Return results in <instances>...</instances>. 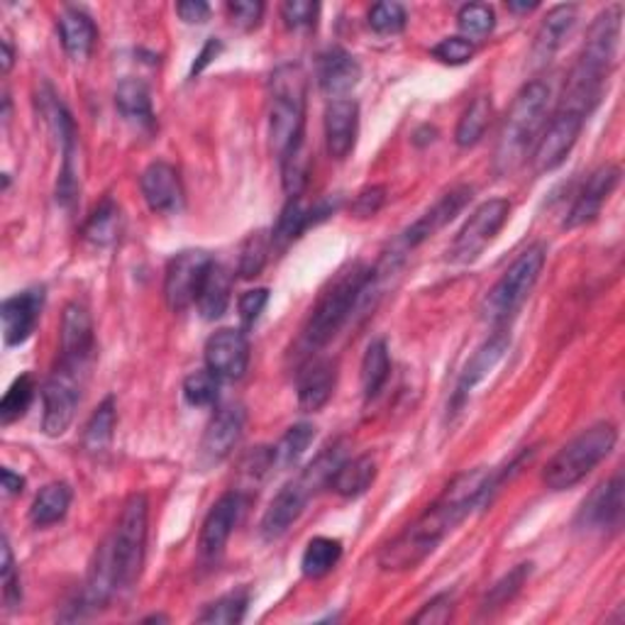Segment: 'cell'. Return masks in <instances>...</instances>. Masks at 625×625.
<instances>
[{
  "mask_svg": "<svg viewBox=\"0 0 625 625\" xmlns=\"http://www.w3.org/2000/svg\"><path fill=\"white\" fill-rule=\"evenodd\" d=\"M491 491H496V477L491 469L479 467L455 477L445 487L443 496L418 521L381 547L379 567L383 572H409L425 562L455 531V525L462 523L475 509L484 506Z\"/></svg>",
  "mask_w": 625,
  "mask_h": 625,
  "instance_id": "1",
  "label": "cell"
},
{
  "mask_svg": "<svg viewBox=\"0 0 625 625\" xmlns=\"http://www.w3.org/2000/svg\"><path fill=\"white\" fill-rule=\"evenodd\" d=\"M621 27H623L621 5L606 8L594 20V25L589 27L584 49L579 54V62L574 64L572 74H569L559 111H572L584 118L594 111L603 91V81L609 79L613 64L618 59Z\"/></svg>",
  "mask_w": 625,
  "mask_h": 625,
  "instance_id": "2",
  "label": "cell"
},
{
  "mask_svg": "<svg viewBox=\"0 0 625 625\" xmlns=\"http://www.w3.org/2000/svg\"><path fill=\"white\" fill-rule=\"evenodd\" d=\"M547 103H550V86L543 81H531L515 96L499 133L496 155H493V167L503 177L518 169L528 159V152L537 142V135H540V127L545 123Z\"/></svg>",
  "mask_w": 625,
  "mask_h": 625,
  "instance_id": "3",
  "label": "cell"
},
{
  "mask_svg": "<svg viewBox=\"0 0 625 625\" xmlns=\"http://www.w3.org/2000/svg\"><path fill=\"white\" fill-rule=\"evenodd\" d=\"M371 287H375V271L361 267L359 261L339 271L315 303L311 321L305 325V343L313 349L331 343L339 327L349 321V315L367 301Z\"/></svg>",
  "mask_w": 625,
  "mask_h": 625,
  "instance_id": "4",
  "label": "cell"
},
{
  "mask_svg": "<svg viewBox=\"0 0 625 625\" xmlns=\"http://www.w3.org/2000/svg\"><path fill=\"white\" fill-rule=\"evenodd\" d=\"M305 93L309 81L299 64H283L269 81V137L277 155L305 139Z\"/></svg>",
  "mask_w": 625,
  "mask_h": 625,
  "instance_id": "5",
  "label": "cell"
},
{
  "mask_svg": "<svg viewBox=\"0 0 625 625\" xmlns=\"http://www.w3.org/2000/svg\"><path fill=\"white\" fill-rule=\"evenodd\" d=\"M618 443V427L613 423H596L572 437L559 453L547 462L543 481L547 489L567 491L587 479L603 459H606Z\"/></svg>",
  "mask_w": 625,
  "mask_h": 625,
  "instance_id": "6",
  "label": "cell"
},
{
  "mask_svg": "<svg viewBox=\"0 0 625 625\" xmlns=\"http://www.w3.org/2000/svg\"><path fill=\"white\" fill-rule=\"evenodd\" d=\"M147 518L149 501L145 493H130L111 535L118 591L133 589L142 574V565H145L147 553Z\"/></svg>",
  "mask_w": 625,
  "mask_h": 625,
  "instance_id": "7",
  "label": "cell"
},
{
  "mask_svg": "<svg viewBox=\"0 0 625 625\" xmlns=\"http://www.w3.org/2000/svg\"><path fill=\"white\" fill-rule=\"evenodd\" d=\"M547 252L543 245H531L515 257L513 265L503 271V277L496 281V287L489 291V295L481 303V315L484 321L499 325L506 323L509 317L521 309L535 289L537 279H540L545 267Z\"/></svg>",
  "mask_w": 625,
  "mask_h": 625,
  "instance_id": "8",
  "label": "cell"
},
{
  "mask_svg": "<svg viewBox=\"0 0 625 625\" xmlns=\"http://www.w3.org/2000/svg\"><path fill=\"white\" fill-rule=\"evenodd\" d=\"M509 215L511 203L506 199H491L481 203L457 233L453 247H449V259L457 261V265L475 261L496 239L501 227L506 225Z\"/></svg>",
  "mask_w": 625,
  "mask_h": 625,
  "instance_id": "9",
  "label": "cell"
},
{
  "mask_svg": "<svg viewBox=\"0 0 625 625\" xmlns=\"http://www.w3.org/2000/svg\"><path fill=\"white\" fill-rule=\"evenodd\" d=\"M81 371H74L57 365L42 389V401H45V415H42V431L49 437H59L69 431L74 423L76 409L81 401Z\"/></svg>",
  "mask_w": 625,
  "mask_h": 625,
  "instance_id": "10",
  "label": "cell"
},
{
  "mask_svg": "<svg viewBox=\"0 0 625 625\" xmlns=\"http://www.w3.org/2000/svg\"><path fill=\"white\" fill-rule=\"evenodd\" d=\"M213 257L203 249H183L169 259L164 274V301L174 313H181L196 303L205 271L211 269Z\"/></svg>",
  "mask_w": 625,
  "mask_h": 625,
  "instance_id": "11",
  "label": "cell"
},
{
  "mask_svg": "<svg viewBox=\"0 0 625 625\" xmlns=\"http://www.w3.org/2000/svg\"><path fill=\"white\" fill-rule=\"evenodd\" d=\"M59 365L83 371L96 353L93 317L83 303L74 301L64 309L62 333H59Z\"/></svg>",
  "mask_w": 625,
  "mask_h": 625,
  "instance_id": "12",
  "label": "cell"
},
{
  "mask_svg": "<svg viewBox=\"0 0 625 625\" xmlns=\"http://www.w3.org/2000/svg\"><path fill=\"white\" fill-rule=\"evenodd\" d=\"M584 115L572 113V111H557L555 118L550 120L545 133L537 137L535 152H533V169L537 174H547L557 169L562 164L569 152L574 149L577 139L581 135V127H584Z\"/></svg>",
  "mask_w": 625,
  "mask_h": 625,
  "instance_id": "13",
  "label": "cell"
},
{
  "mask_svg": "<svg viewBox=\"0 0 625 625\" xmlns=\"http://www.w3.org/2000/svg\"><path fill=\"white\" fill-rule=\"evenodd\" d=\"M623 475H616L609 481H603L591 496L584 501V506L577 513V528L584 533H616L623 523Z\"/></svg>",
  "mask_w": 625,
  "mask_h": 625,
  "instance_id": "14",
  "label": "cell"
},
{
  "mask_svg": "<svg viewBox=\"0 0 625 625\" xmlns=\"http://www.w3.org/2000/svg\"><path fill=\"white\" fill-rule=\"evenodd\" d=\"M247 413L243 405H223L208 423L201 449H199V465L201 467H215L223 459L233 455V449L243 440Z\"/></svg>",
  "mask_w": 625,
  "mask_h": 625,
  "instance_id": "15",
  "label": "cell"
},
{
  "mask_svg": "<svg viewBox=\"0 0 625 625\" xmlns=\"http://www.w3.org/2000/svg\"><path fill=\"white\" fill-rule=\"evenodd\" d=\"M475 196V189L471 186H457L449 193H445L440 201H437L431 211H425L418 221H415L405 233L399 237L397 243V252L393 255H403V252H411L418 245H423L425 239H431L435 233H440L445 225H449L455 217L465 211L467 203Z\"/></svg>",
  "mask_w": 625,
  "mask_h": 625,
  "instance_id": "16",
  "label": "cell"
},
{
  "mask_svg": "<svg viewBox=\"0 0 625 625\" xmlns=\"http://www.w3.org/2000/svg\"><path fill=\"white\" fill-rule=\"evenodd\" d=\"M249 367V343L245 331L223 327L213 333L205 343V369H211L217 379H243Z\"/></svg>",
  "mask_w": 625,
  "mask_h": 625,
  "instance_id": "17",
  "label": "cell"
},
{
  "mask_svg": "<svg viewBox=\"0 0 625 625\" xmlns=\"http://www.w3.org/2000/svg\"><path fill=\"white\" fill-rule=\"evenodd\" d=\"M243 509H245V501L239 491H227L213 503V509L205 515L201 537H199L201 559H208V562H211V559H217L223 555Z\"/></svg>",
  "mask_w": 625,
  "mask_h": 625,
  "instance_id": "18",
  "label": "cell"
},
{
  "mask_svg": "<svg viewBox=\"0 0 625 625\" xmlns=\"http://www.w3.org/2000/svg\"><path fill=\"white\" fill-rule=\"evenodd\" d=\"M42 309H45V289L42 287L15 293L3 301V305H0V321H3V339L8 347L27 343L40 323Z\"/></svg>",
  "mask_w": 625,
  "mask_h": 625,
  "instance_id": "19",
  "label": "cell"
},
{
  "mask_svg": "<svg viewBox=\"0 0 625 625\" xmlns=\"http://www.w3.org/2000/svg\"><path fill=\"white\" fill-rule=\"evenodd\" d=\"M139 189L145 201L149 205V211L161 213V215H177L183 211L186 205V193L179 171L171 167L167 161H155L142 171L139 177Z\"/></svg>",
  "mask_w": 625,
  "mask_h": 625,
  "instance_id": "20",
  "label": "cell"
},
{
  "mask_svg": "<svg viewBox=\"0 0 625 625\" xmlns=\"http://www.w3.org/2000/svg\"><path fill=\"white\" fill-rule=\"evenodd\" d=\"M359 105L353 98H337L325 108V147L335 161H343L357 145Z\"/></svg>",
  "mask_w": 625,
  "mask_h": 625,
  "instance_id": "21",
  "label": "cell"
},
{
  "mask_svg": "<svg viewBox=\"0 0 625 625\" xmlns=\"http://www.w3.org/2000/svg\"><path fill=\"white\" fill-rule=\"evenodd\" d=\"M621 181V169L616 164H603L591 177L587 179V183L581 186V191L577 196L574 205L569 208L565 227L574 230L594 221V217L601 213V205L606 203L609 196L613 193Z\"/></svg>",
  "mask_w": 625,
  "mask_h": 625,
  "instance_id": "22",
  "label": "cell"
},
{
  "mask_svg": "<svg viewBox=\"0 0 625 625\" xmlns=\"http://www.w3.org/2000/svg\"><path fill=\"white\" fill-rule=\"evenodd\" d=\"M309 501H311L309 489H305L299 479L289 481V484L271 499L269 509L265 511V515H261V537L274 543L279 540L281 535H287L291 525L301 518V513Z\"/></svg>",
  "mask_w": 625,
  "mask_h": 625,
  "instance_id": "23",
  "label": "cell"
},
{
  "mask_svg": "<svg viewBox=\"0 0 625 625\" xmlns=\"http://www.w3.org/2000/svg\"><path fill=\"white\" fill-rule=\"evenodd\" d=\"M337 383V365L327 357H311L299 371V405L303 413H315L333 399Z\"/></svg>",
  "mask_w": 625,
  "mask_h": 625,
  "instance_id": "24",
  "label": "cell"
},
{
  "mask_svg": "<svg viewBox=\"0 0 625 625\" xmlns=\"http://www.w3.org/2000/svg\"><path fill=\"white\" fill-rule=\"evenodd\" d=\"M315 76H317V86H321V91L331 96L333 101H337V98H345L359 83L361 67L353 54L339 47H333L317 57Z\"/></svg>",
  "mask_w": 625,
  "mask_h": 625,
  "instance_id": "25",
  "label": "cell"
},
{
  "mask_svg": "<svg viewBox=\"0 0 625 625\" xmlns=\"http://www.w3.org/2000/svg\"><path fill=\"white\" fill-rule=\"evenodd\" d=\"M511 345V337L506 333H499L489 337L484 345H481L471 359L467 361V367L462 375H459L457 381V391H455V405L462 403L471 391H475L481 381H484L493 369H496L499 361L506 355V349Z\"/></svg>",
  "mask_w": 625,
  "mask_h": 625,
  "instance_id": "26",
  "label": "cell"
},
{
  "mask_svg": "<svg viewBox=\"0 0 625 625\" xmlns=\"http://www.w3.org/2000/svg\"><path fill=\"white\" fill-rule=\"evenodd\" d=\"M577 5H555L550 13L545 15V20L537 27V35L533 42V62L535 64H547L553 62L559 47L565 45V40L572 35V30L577 25Z\"/></svg>",
  "mask_w": 625,
  "mask_h": 625,
  "instance_id": "27",
  "label": "cell"
},
{
  "mask_svg": "<svg viewBox=\"0 0 625 625\" xmlns=\"http://www.w3.org/2000/svg\"><path fill=\"white\" fill-rule=\"evenodd\" d=\"M230 299H233V274L227 267L213 261L211 269L205 271L199 295H196V309H199L203 321H217L225 315Z\"/></svg>",
  "mask_w": 625,
  "mask_h": 625,
  "instance_id": "28",
  "label": "cell"
},
{
  "mask_svg": "<svg viewBox=\"0 0 625 625\" xmlns=\"http://www.w3.org/2000/svg\"><path fill=\"white\" fill-rule=\"evenodd\" d=\"M59 40L64 52H67L71 59L79 62L93 52L98 40V27L91 15H86L83 10L67 8L59 15Z\"/></svg>",
  "mask_w": 625,
  "mask_h": 625,
  "instance_id": "29",
  "label": "cell"
},
{
  "mask_svg": "<svg viewBox=\"0 0 625 625\" xmlns=\"http://www.w3.org/2000/svg\"><path fill=\"white\" fill-rule=\"evenodd\" d=\"M377 479V459L371 455H359L355 459H345L343 465L331 479V487L337 496L343 499H359L361 493L375 484Z\"/></svg>",
  "mask_w": 625,
  "mask_h": 625,
  "instance_id": "30",
  "label": "cell"
},
{
  "mask_svg": "<svg viewBox=\"0 0 625 625\" xmlns=\"http://www.w3.org/2000/svg\"><path fill=\"white\" fill-rule=\"evenodd\" d=\"M115 108L127 123L139 130L155 127V111H152L149 89L139 79H125L115 91Z\"/></svg>",
  "mask_w": 625,
  "mask_h": 625,
  "instance_id": "31",
  "label": "cell"
},
{
  "mask_svg": "<svg viewBox=\"0 0 625 625\" xmlns=\"http://www.w3.org/2000/svg\"><path fill=\"white\" fill-rule=\"evenodd\" d=\"M71 506V487L64 481H52V484L42 487L40 493L32 501L30 521L35 528H49V525L64 521Z\"/></svg>",
  "mask_w": 625,
  "mask_h": 625,
  "instance_id": "32",
  "label": "cell"
},
{
  "mask_svg": "<svg viewBox=\"0 0 625 625\" xmlns=\"http://www.w3.org/2000/svg\"><path fill=\"white\" fill-rule=\"evenodd\" d=\"M115 423H118V405H115L113 397H108L98 403V409L93 411L89 423H86V427H83V449L86 453L103 455L113 443Z\"/></svg>",
  "mask_w": 625,
  "mask_h": 625,
  "instance_id": "33",
  "label": "cell"
},
{
  "mask_svg": "<svg viewBox=\"0 0 625 625\" xmlns=\"http://www.w3.org/2000/svg\"><path fill=\"white\" fill-rule=\"evenodd\" d=\"M391 375V357H389V345L387 339H375L367 347L365 359H361V393H365V401H375L381 389L387 387Z\"/></svg>",
  "mask_w": 625,
  "mask_h": 625,
  "instance_id": "34",
  "label": "cell"
},
{
  "mask_svg": "<svg viewBox=\"0 0 625 625\" xmlns=\"http://www.w3.org/2000/svg\"><path fill=\"white\" fill-rule=\"evenodd\" d=\"M343 559V543L337 537L317 535L305 545L301 557V572L309 579H323L333 572Z\"/></svg>",
  "mask_w": 625,
  "mask_h": 625,
  "instance_id": "35",
  "label": "cell"
},
{
  "mask_svg": "<svg viewBox=\"0 0 625 625\" xmlns=\"http://www.w3.org/2000/svg\"><path fill=\"white\" fill-rule=\"evenodd\" d=\"M311 225H315L313 208H305L301 196L299 199H289V203L283 205V211L279 215L277 227H274L271 245L277 249H287L293 239H299Z\"/></svg>",
  "mask_w": 625,
  "mask_h": 625,
  "instance_id": "36",
  "label": "cell"
},
{
  "mask_svg": "<svg viewBox=\"0 0 625 625\" xmlns=\"http://www.w3.org/2000/svg\"><path fill=\"white\" fill-rule=\"evenodd\" d=\"M491 115H493V108H491V98L487 96H479L475 101L469 103L467 111L462 113L455 130V142L462 149L475 147L477 142L484 137L487 127L491 123Z\"/></svg>",
  "mask_w": 625,
  "mask_h": 625,
  "instance_id": "37",
  "label": "cell"
},
{
  "mask_svg": "<svg viewBox=\"0 0 625 625\" xmlns=\"http://www.w3.org/2000/svg\"><path fill=\"white\" fill-rule=\"evenodd\" d=\"M279 159H281L283 191H287L289 199H299L305 189V183H309V174H311V157H309V147H305V139H301L299 145H293L287 155H281Z\"/></svg>",
  "mask_w": 625,
  "mask_h": 625,
  "instance_id": "38",
  "label": "cell"
},
{
  "mask_svg": "<svg viewBox=\"0 0 625 625\" xmlns=\"http://www.w3.org/2000/svg\"><path fill=\"white\" fill-rule=\"evenodd\" d=\"M120 235V208L113 199H105L96 208L89 223L83 225V239L96 247L113 245Z\"/></svg>",
  "mask_w": 625,
  "mask_h": 625,
  "instance_id": "39",
  "label": "cell"
},
{
  "mask_svg": "<svg viewBox=\"0 0 625 625\" xmlns=\"http://www.w3.org/2000/svg\"><path fill=\"white\" fill-rule=\"evenodd\" d=\"M315 440V427L311 423H295L291 425L279 445L274 447V467L279 469H291L293 465H299V459L305 455V449L311 447Z\"/></svg>",
  "mask_w": 625,
  "mask_h": 625,
  "instance_id": "40",
  "label": "cell"
},
{
  "mask_svg": "<svg viewBox=\"0 0 625 625\" xmlns=\"http://www.w3.org/2000/svg\"><path fill=\"white\" fill-rule=\"evenodd\" d=\"M531 574H533V562L515 565L511 572L503 574L496 584L489 589L484 603H481V611L491 613V611H499L503 606H509V603L521 594V589H523L525 581L531 579Z\"/></svg>",
  "mask_w": 625,
  "mask_h": 625,
  "instance_id": "41",
  "label": "cell"
},
{
  "mask_svg": "<svg viewBox=\"0 0 625 625\" xmlns=\"http://www.w3.org/2000/svg\"><path fill=\"white\" fill-rule=\"evenodd\" d=\"M32 399H35V379H32V375H20L10 383L3 401H0V423L10 425L23 418L32 405Z\"/></svg>",
  "mask_w": 625,
  "mask_h": 625,
  "instance_id": "42",
  "label": "cell"
},
{
  "mask_svg": "<svg viewBox=\"0 0 625 625\" xmlns=\"http://www.w3.org/2000/svg\"><path fill=\"white\" fill-rule=\"evenodd\" d=\"M249 594L245 589L230 591V594L221 596L213 603H208L203 613L199 616V623H223V625H235L245 618L247 613Z\"/></svg>",
  "mask_w": 625,
  "mask_h": 625,
  "instance_id": "43",
  "label": "cell"
},
{
  "mask_svg": "<svg viewBox=\"0 0 625 625\" xmlns=\"http://www.w3.org/2000/svg\"><path fill=\"white\" fill-rule=\"evenodd\" d=\"M221 381L211 369H201L193 371V375L186 377L183 381V399L193 409H211V405L217 403V397H221Z\"/></svg>",
  "mask_w": 625,
  "mask_h": 625,
  "instance_id": "44",
  "label": "cell"
},
{
  "mask_svg": "<svg viewBox=\"0 0 625 625\" xmlns=\"http://www.w3.org/2000/svg\"><path fill=\"white\" fill-rule=\"evenodd\" d=\"M269 259V237L265 233H252L245 243L243 249H239V259H237V274L243 279H255L265 269Z\"/></svg>",
  "mask_w": 625,
  "mask_h": 625,
  "instance_id": "45",
  "label": "cell"
},
{
  "mask_svg": "<svg viewBox=\"0 0 625 625\" xmlns=\"http://www.w3.org/2000/svg\"><path fill=\"white\" fill-rule=\"evenodd\" d=\"M457 25L462 30L465 40H484L489 32L496 25V15L484 3H469L462 5L457 13Z\"/></svg>",
  "mask_w": 625,
  "mask_h": 625,
  "instance_id": "46",
  "label": "cell"
},
{
  "mask_svg": "<svg viewBox=\"0 0 625 625\" xmlns=\"http://www.w3.org/2000/svg\"><path fill=\"white\" fill-rule=\"evenodd\" d=\"M405 23H409V15L401 3H377L369 10V27L377 35H399L405 30Z\"/></svg>",
  "mask_w": 625,
  "mask_h": 625,
  "instance_id": "47",
  "label": "cell"
},
{
  "mask_svg": "<svg viewBox=\"0 0 625 625\" xmlns=\"http://www.w3.org/2000/svg\"><path fill=\"white\" fill-rule=\"evenodd\" d=\"M317 13H321V5L313 3V0H287L281 5L283 25L293 32L313 30L317 23Z\"/></svg>",
  "mask_w": 625,
  "mask_h": 625,
  "instance_id": "48",
  "label": "cell"
},
{
  "mask_svg": "<svg viewBox=\"0 0 625 625\" xmlns=\"http://www.w3.org/2000/svg\"><path fill=\"white\" fill-rule=\"evenodd\" d=\"M0 577H3V601L8 611H13L23 601V587H20V574L13 559V550H10L8 537L3 535V567H0Z\"/></svg>",
  "mask_w": 625,
  "mask_h": 625,
  "instance_id": "49",
  "label": "cell"
},
{
  "mask_svg": "<svg viewBox=\"0 0 625 625\" xmlns=\"http://www.w3.org/2000/svg\"><path fill=\"white\" fill-rule=\"evenodd\" d=\"M433 57L449 67H462L475 57V42L465 37H445L440 45L433 47Z\"/></svg>",
  "mask_w": 625,
  "mask_h": 625,
  "instance_id": "50",
  "label": "cell"
},
{
  "mask_svg": "<svg viewBox=\"0 0 625 625\" xmlns=\"http://www.w3.org/2000/svg\"><path fill=\"white\" fill-rule=\"evenodd\" d=\"M227 15L235 27L252 32L259 27L261 18H265V3H259V0H233V3H227Z\"/></svg>",
  "mask_w": 625,
  "mask_h": 625,
  "instance_id": "51",
  "label": "cell"
},
{
  "mask_svg": "<svg viewBox=\"0 0 625 625\" xmlns=\"http://www.w3.org/2000/svg\"><path fill=\"white\" fill-rule=\"evenodd\" d=\"M267 303H269V289H252L239 295L237 311H239V323H243V331L255 327L259 315L265 313Z\"/></svg>",
  "mask_w": 625,
  "mask_h": 625,
  "instance_id": "52",
  "label": "cell"
},
{
  "mask_svg": "<svg viewBox=\"0 0 625 625\" xmlns=\"http://www.w3.org/2000/svg\"><path fill=\"white\" fill-rule=\"evenodd\" d=\"M453 594H437L435 599H431L425 606L415 613L413 623H431V625H443L449 618H453Z\"/></svg>",
  "mask_w": 625,
  "mask_h": 625,
  "instance_id": "53",
  "label": "cell"
},
{
  "mask_svg": "<svg viewBox=\"0 0 625 625\" xmlns=\"http://www.w3.org/2000/svg\"><path fill=\"white\" fill-rule=\"evenodd\" d=\"M383 203H387V186H369L355 196L353 213L357 217H375Z\"/></svg>",
  "mask_w": 625,
  "mask_h": 625,
  "instance_id": "54",
  "label": "cell"
},
{
  "mask_svg": "<svg viewBox=\"0 0 625 625\" xmlns=\"http://www.w3.org/2000/svg\"><path fill=\"white\" fill-rule=\"evenodd\" d=\"M177 13L189 25H201L211 18V5L203 3V0H183V3L177 5Z\"/></svg>",
  "mask_w": 625,
  "mask_h": 625,
  "instance_id": "55",
  "label": "cell"
},
{
  "mask_svg": "<svg viewBox=\"0 0 625 625\" xmlns=\"http://www.w3.org/2000/svg\"><path fill=\"white\" fill-rule=\"evenodd\" d=\"M221 52H223V42H221V40H215V37H213V40H208V42H205V47H203V52L199 54V59H196V64H193L191 76H199V74L208 67V64H211V62H213Z\"/></svg>",
  "mask_w": 625,
  "mask_h": 625,
  "instance_id": "56",
  "label": "cell"
},
{
  "mask_svg": "<svg viewBox=\"0 0 625 625\" xmlns=\"http://www.w3.org/2000/svg\"><path fill=\"white\" fill-rule=\"evenodd\" d=\"M25 489V479L15 475L13 469H3V493L10 499V496H18V493H23Z\"/></svg>",
  "mask_w": 625,
  "mask_h": 625,
  "instance_id": "57",
  "label": "cell"
},
{
  "mask_svg": "<svg viewBox=\"0 0 625 625\" xmlns=\"http://www.w3.org/2000/svg\"><path fill=\"white\" fill-rule=\"evenodd\" d=\"M10 67H13V47H10L8 40H3V74H8Z\"/></svg>",
  "mask_w": 625,
  "mask_h": 625,
  "instance_id": "58",
  "label": "cell"
},
{
  "mask_svg": "<svg viewBox=\"0 0 625 625\" xmlns=\"http://www.w3.org/2000/svg\"><path fill=\"white\" fill-rule=\"evenodd\" d=\"M537 3H509V10L511 13H531V10H535Z\"/></svg>",
  "mask_w": 625,
  "mask_h": 625,
  "instance_id": "59",
  "label": "cell"
}]
</instances>
